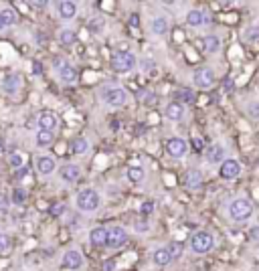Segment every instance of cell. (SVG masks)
I'll use <instances>...</instances> for the list:
<instances>
[{
	"label": "cell",
	"instance_id": "cell-1",
	"mask_svg": "<svg viewBox=\"0 0 259 271\" xmlns=\"http://www.w3.org/2000/svg\"><path fill=\"white\" fill-rule=\"evenodd\" d=\"M227 215H229V219L235 221V223H245V221L251 219V215H253V205H251V200L245 198V196L233 198V200L229 202V207H227Z\"/></svg>",
	"mask_w": 259,
	"mask_h": 271
},
{
	"label": "cell",
	"instance_id": "cell-2",
	"mask_svg": "<svg viewBox=\"0 0 259 271\" xmlns=\"http://www.w3.org/2000/svg\"><path fill=\"white\" fill-rule=\"evenodd\" d=\"M75 207L81 213H95L101 207V196L93 188H83V190H79V194L75 198Z\"/></svg>",
	"mask_w": 259,
	"mask_h": 271
},
{
	"label": "cell",
	"instance_id": "cell-3",
	"mask_svg": "<svg viewBox=\"0 0 259 271\" xmlns=\"http://www.w3.org/2000/svg\"><path fill=\"white\" fill-rule=\"evenodd\" d=\"M99 99L109 108H122L130 101V95L124 87H103L99 93Z\"/></svg>",
	"mask_w": 259,
	"mask_h": 271
},
{
	"label": "cell",
	"instance_id": "cell-4",
	"mask_svg": "<svg viewBox=\"0 0 259 271\" xmlns=\"http://www.w3.org/2000/svg\"><path fill=\"white\" fill-rule=\"evenodd\" d=\"M136 65H138V59H136V55L130 53V51H118V53L112 57V67H114L118 73H128V71H132Z\"/></svg>",
	"mask_w": 259,
	"mask_h": 271
},
{
	"label": "cell",
	"instance_id": "cell-5",
	"mask_svg": "<svg viewBox=\"0 0 259 271\" xmlns=\"http://www.w3.org/2000/svg\"><path fill=\"white\" fill-rule=\"evenodd\" d=\"M213 245H215V239H213V235H211L209 231H199V233H195L193 239H191V247H193V251L199 253V255L209 253V251L213 249Z\"/></svg>",
	"mask_w": 259,
	"mask_h": 271
},
{
	"label": "cell",
	"instance_id": "cell-6",
	"mask_svg": "<svg viewBox=\"0 0 259 271\" xmlns=\"http://www.w3.org/2000/svg\"><path fill=\"white\" fill-rule=\"evenodd\" d=\"M215 81H217V73L211 67H201V69H197L193 73V83L199 89H209V87L215 85Z\"/></svg>",
	"mask_w": 259,
	"mask_h": 271
},
{
	"label": "cell",
	"instance_id": "cell-7",
	"mask_svg": "<svg viewBox=\"0 0 259 271\" xmlns=\"http://www.w3.org/2000/svg\"><path fill=\"white\" fill-rule=\"evenodd\" d=\"M126 243H128V231L124 227L116 225V227L107 229V247L109 249H120Z\"/></svg>",
	"mask_w": 259,
	"mask_h": 271
},
{
	"label": "cell",
	"instance_id": "cell-8",
	"mask_svg": "<svg viewBox=\"0 0 259 271\" xmlns=\"http://www.w3.org/2000/svg\"><path fill=\"white\" fill-rule=\"evenodd\" d=\"M239 174H241V164L235 158H227L219 166V176L223 180H235V178H239Z\"/></svg>",
	"mask_w": 259,
	"mask_h": 271
},
{
	"label": "cell",
	"instance_id": "cell-9",
	"mask_svg": "<svg viewBox=\"0 0 259 271\" xmlns=\"http://www.w3.org/2000/svg\"><path fill=\"white\" fill-rule=\"evenodd\" d=\"M53 65H55V69H59V79H61L63 83H75V81H77V71H75L73 65L63 63V61H59V59H55Z\"/></svg>",
	"mask_w": 259,
	"mask_h": 271
},
{
	"label": "cell",
	"instance_id": "cell-10",
	"mask_svg": "<svg viewBox=\"0 0 259 271\" xmlns=\"http://www.w3.org/2000/svg\"><path fill=\"white\" fill-rule=\"evenodd\" d=\"M59 118L53 114V112H43L39 118H36V126L41 132H55L59 128Z\"/></svg>",
	"mask_w": 259,
	"mask_h": 271
},
{
	"label": "cell",
	"instance_id": "cell-11",
	"mask_svg": "<svg viewBox=\"0 0 259 271\" xmlns=\"http://www.w3.org/2000/svg\"><path fill=\"white\" fill-rule=\"evenodd\" d=\"M187 150H189V144H187V140H182V138H170L168 142H166V152L172 156V158H182L184 154H187Z\"/></svg>",
	"mask_w": 259,
	"mask_h": 271
},
{
	"label": "cell",
	"instance_id": "cell-12",
	"mask_svg": "<svg viewBox=\"0 0 259 271\" xmlns=\"http://www.w3.org/2000/svg\"><path fill=\"white\" fill-rule=\"evenodd\" d=\"M63 267L65 269H81L83 267V255L77 251V249H69L63 253Z\"/></svg>",
	"mask_w": 259,
	"mask_h": 271
},
{
	"label": "cell",
	"instance_id": "cell-13",
	"mask_svg": "<svg viewBox=\"0 0 259 271\" xmlns=\"http://www.w3.org/2000/svg\"><path fill=\"white\" fill-rule=\"evenodd\" d=\"M207 162L209 164H215V166H219V164H223L225 162V146L223 144H219V142H215V144H211L209 148H207Z\"/></svg>",
	"mask_w": 259,
	"mask_h": 271
},
{
	"label": "cell",
	"instance_id": "cell-14",
	"mask_svg": "<svg viewBox=\"0 0 259 271\" xmlns=\"http://www.w3.org/2000/svg\"><path fill=\"white\" fill-rule=\"evenodd\" d=\"M59 176H61V180L73 184V182L79 180V176H81V168H79L77 164H63V166L59 168Z\"/></svg>",
	"mask_w": 259,
	"mask_h": 271
},
{
	"label": "cell",
	"instance_id": "cell-15",
	"mask_svg": "<svg viewBox=\"0 0 259 271\" xmlns=\"http://www.w3.org/2000/svg\"><path fill=\"white\" fill-rule=\"evenodd\" d=\"M57 10H59V16H61L63 20H71V18L77 16L79 6H77V2H73V0H61V2L57 4Z\"/></svg>",
	"mask_w": 259,
	"mask_h": 271
},
{
	"label": "cell",
	"instance_id": "cell-16",
	"mask_svg": "<svg viewBox=\"0 0 259 271\" xmlns=\"http://www.w3.org/2000/svg\"><path fill=\"white\" fill-rule=\"evenodd\" d=\"M18 89H20V77H18L16 73L4 75V79H2V91H4L6 95H14Z\"/></svg>",
	"mask_w": 259,
	"mask_h": 271
},
{
	"label": "cell",
	"instance_id": "cell-17",
	"mask_svg": "<svg viewBox=\"0 0 259 271\" xmlns=\"http://www.w3.org/2000/svg\"><path fill=\"white\" fill-rule=\"evenodd\" d=\"M182 116H184V106L180 101H170L164 108V118L170 122H178V120H182Z\"/></svg>",
	"mask_w": 259,
	"mask_h": 271
},
{
	"label": "cell",
	"instance_id": "cell-18",
	"mask_svg": "<svg viewBox=\"0 0 259 271\" xmlns=\"http://www.w3.org/2000/svg\"><path fill=\"white\" fill-rule=\"evenodd\" d=\"M150 30H152V35L162 37V35H166V32L170 30V20H168L166 16H156V18H152V22H150Z\"/></svg>",
	"mask_w": 259,
	"mask_h": 271
},
{
	"label": "cell",
	"instance_id": "cell-19",
	"mask_svg": "<svg viewBox=\"0 0 259 271\" xmlns=\"http://www.w3.org/2000/svg\"><path fill=\"white\" fill-rule=\"evenodd\" d=\"M36 170L41 176H51L55 172V160L49 156H41L36 158Z\"/></svg>",
	"mask_w": 259,
	"mask_h": 271
},
{
	"label": "cell",
	"instance_id": "cell-20",
	"mask_svg": "<svg viewBox=\"0 0 259 271\" xmlns=\"http://www.w3.org/2000/svg\"><path fill=\"white\" fill-rule=\"evenodd\" d=\"M187 22H189V26H203L209 22V14L205 10H191L187 14Z\"/></svg>",
	"mask_w": 259,
	"mask_h": 271
},
{
	"label": "cell",
	"instance_id": "cell-21",
	"mask_svg": "<svg viewBox=\"0 0 259 271\" xmlns=\"http://www.w3.org/2000/svg\"><path fill=\"white\" fill-rule=\"evenodd\" d=\"M89 241H91V245H95V247H103V245H107V229H103V227H95V229H91V233H89Z\"/></svg>",
	"mask_w": 259,
	"mask_h": 271
},
{
	"label": "cell",
	"instance_id": "cell-22",
	"mask_svg": "<svg viewBox=\"0 0 259 271\" xmlns=\"http://www.w3.org/2000/svg\"><path fill=\"white\" fill-rule=\"evenodd\" d=\"M184 184L191 190H199L203 186V174L199 170H189L187 176H184Z\"/></svg>",
	"mask_w": 259,
	"mask_h": 271
},
{
	"label": "cell",
	"instance_id": "cell-23",
	"mask_svg": "<svg viewBox=\"0 0 259 271\" xmlns=\"http://www.w3.org/2000/svg\"><path fill=\"white\" fill-rule=\"evenodd\" d=\"M219 49H221V39L217 37V35H207V37H203V51L205 53H219Z\"/></svg>",
	"mask_w": 259,
	"mask_h": 271
},
{
	"label": "cell",
	"instance_id": "cell-24",
	"mask_svg": "<svg viewBox=\"0 0 259 271\" xmlns=\"http://www.w3.org/2000/svg\"><path fill=\"white\" fill-rule=\"evenodd\" d=\"M126 176H128L130 182L140 184V182H144V178H146V170H144L142 166H130L128 172H126Z\"/></svg>",
	"mask_w": 259,
	"mask_h": 271
},
{
	"label": "cell",
	"instance_id": "cell-25",
	"mask_svg": "<svg viewBox=\"0 0 259 271\" xmlns=\"http://www.w3.org/2000/svg\"><path fill=\"white\" fill-rule=\"evenodd\" d=\"M152 259H154V263H156V265H168L174 257L170 255V251H168L166 247H160V249H156V251H154Z\"/></svg>",
	"mask_w": 259,
	"mask_h": 271
},
{
	"label": "cell",
	"instance_id": "cell-26",
	"mask_svg": "<svg viewBox=\"0 0 259 271\" xmlns=\"http://www.w3.org/2000/svg\"><path fill=\"white\" fill-rule=\"evenodd\" d=\"M55 142V136H53V132H36L34 134V146L36 148H49L51 144Z\"/></svg>",
	"mask_w": 259,
	"mask_h": 271
},
{
	"label": "cell",
	"instance_id": "cell-27",
	"mask_svg": "<svg viewBox=\"0 0 259 271\" xmlns=\"http://www.w3.org/2000/svg\"><path fill=\"white\" fill-rule=\"evenodd\" d=\"M0 18L4 20V24L6 26H12V24H16V12H14V8L12 6H6V8H2L0 10Z\"/></svg>",
	"mask_w": 259,
	"mask_h": 271
},
{
	"label": "cell",
	"instance_id": "cell-28",
	"mask_svg": "<svg viewBox=\"0 0 259 271\" xmlns=\"http://www.w3.org/2000/svg\"><path fill=\"white\" fill-rule=\"evenodd\" d=\"M87 150H89V142L85 138H75L71 142V152L73 154H85Z\"/></svg>",
	"mask_w": 259,
	"mask_h": 271
},
{
	"label": "cell",
	"instance_id": "cell-29",
	"mask_svg": "<svg viewBox=\"0 0 259 271\" xmlns=\"http://www.w3.org/2000/svg\"><path fill=\"white\" fill-rule=\"evenodd\" d=\"M59 39H61V43H63L65 47H71V45H75V43H77V35H75L73 30H69V28H65V30H61V35H59Z\"/></svg>",
	"mask_w": 259,
	"mask_h": 271
},
{
	"label": "cell",
	"instance_id": "cell-30",
	"mask_svg": "<svg viewBox=\"0 0 259 271\" xmlns=\"http://www.w3.org/2000/svg\"><path fill=\"white\" fill-rule=\"evenodd\" d=\"M10 247H12L10 237H8L6 233H0V257L8 255V253H10Z\"/></svg>",
	"mask_w": 259,
	"mask_h": 271
},
{
	"label": "cell",
	"instance_id": "cell-31",
	"mask_svg": "<svg viewBox=\"0 0 259 271\" xmlns=\"http://www.w3.org/2000/svg\"><path fill=\"white\" fill-rule=\"evenodd\" d=\"M8 164L12 166V168H22V164H24V156H20V154H16V152H12V154H8Z\"/></svg>",
	"mask_w": 259,
	"mask_h": 271
},
{
	"label": "cell",
	"instance_id": "cell-32",
	"mask_svg": "<svg viewBox=\"0 0 259 271\" xmlns=\"http://www.w3.org/2000/svg\"><path fill=\"white\" fill-rule=\"evenodd\" d=\"M195 99V95H193V91L191 89H180L178 91V101L184 106V104H191Z\"/></svg>",
	"mask_w": 259,
	"mask_h": 271
},
{
	"label": "cell",
	"instance_id": "cell-33",
	"mask_svg": "<svg viewBox=\"0 0 259 271\" xmlns=\"http://www.w3.org/2000/svg\"><path fill=\"white\" fill-rule=\"evenodd\" d=\"M247 116H249L251 120H259V101H251V104L247 106Z\"/></svg>",
	"mask_w": 259,
	"mask_h": 271
},
{
	"label": "cell",
	"instance_id": "cell-34",
	"mask_svg": "<svg viewBox=\"0 0 259 271\" xmlns=\"http://www.w3.org/2000/svg\"><path fill=\"white\" fill-rule=\"evenodd\" d=\"M166 249L170 251V255L176 259V257H180V253H182V247L178 245V243H170V245H166Z\"/></svg>",
	"mask_w": 259,
	"mask_h": 271
},
{
	"label": "cell",
	"instance_id": "cell-35",
	"mask_svg": "<svg viewBox=\"0 0 259 271\" xmlns=\"http://www.w3.org/2000/svg\"><path fill=\"white\" fill-rule=\"evenodd\" d=\"M24 198H26V192H22V188H16L14 190V205H22L24 202Z\"/></svg>",
	"mask_w": 259,
	"mask_h": 271
},
{
	"label": "cell",
	"instance_id": "cell-36",
	"mask_svg": "<svg viewBox=\"0 0 259 271\" xmlns=\"http://www.w3.org/2000/svg\"><path fill=\"white\" fill-rule=\"evenodd\" d=\"M134 229H136L138 233H148V231H150V225H148L146 221H136V223H134Z\"/></svg>",
	"mask_w": 259,
	"mask_h": 271
},
{
	"label": "cell",
	"instance_id": "cell-37",
	"mask_svg": "<svg viewBox=\"0 0 259 271\" xmlns=\"http://www.w3.org/2000/svg\"><path fill=\"white\" fill-rule=\"evenodd\" d=\"M10 209V198L6 194H0V213H6Z\"/></svg>",
	"mask_w": 259,
	"mask_h": 271
},
{
	"label": "cell",
	"instance_id": "cell-38",
	"mask_svg": "<svg viewBox=\"0 0 259 271\" xmlns=\"http://www.w3.org/2000/svg\"><path fill=\"white\" fill-rule=\"evenodd\" d=\"M152 211H154V205H152V202H144V205H142V213H144V215H148V213H152Z\"/></svg>",
	"mask_w": 259,
	"mask_h": 271
},
{
	"label": "cell",
	"instance_id": "cell-39",
	"mask_svg": "<svg viewBox=\"0 0 259 271\" xmlns=\"http://www.w3.org/2000/svg\"><path fill=\"white\" fill-rule=\"evenodd\" d=\"M65 211V207L63 205H57V207H51V215H61Z\"/></svg>",
	"mask_w": 259,
	"mask_h": 271
},
{
	"label": "cell",
	"instance_id": "cell-40",
	"mask_svg": "<svg viewBox=\"0 0 259 271\" xmlns=\"http://www.w3.org/2000/svg\"><path fill=\"white\" fill-rule=\"evenodd\" d=\"M249 235H251V239H253V241H259V227H253Z\"/></svg>",
	"mask_w": 259,
	"mask_h": 271
},
{
	"label": "cell",
	"instance_id": "cell-41",
	"mask_svg": "<svg viewBox=\"0 0 259 271\" xmlns=\"http://www.w3.org/2000/svg\"><path fill=\"white\" fill-rule=\"evenodd\" d=\"M16 172H18V174H16V178H24V176H26V172H28V170H26V166H22V168H18V170H16Z\"/></svg>",
	"mask_w": 259,
	"mask_h": 271
},
{
	"label": "cell",
	"instance_id": "cell-42",
	"mask_svg": "<svg viewBox=\"0 0 259 271\" xmlns=\"http://www.w3.org/2000/svg\"><path fill=\"white\" fill-rule=\"evenodd\" d=\"M114 267H116L114 261H105V263H103V271H114Z\"/></svg>",
	"mask_w": 259,
	"mask_h": 271
},
{
	"label": "cell",
	"instance_id": "cell-43",
	"mask_svg": "<svg viewBox=\"0 0 259 271\" xmlns=\"http://www.w3.org/2000/svg\"><path fill=\"white\" fill-rule=\"evenodd\" d=\"M130 24H132V26L140 24V18H138V14H132V16H130Z\"/></svg>",
	"mask_w": 259,
	"mask_h": 271
},
{
	"label": "cell",
	"instance_id": "cell-44",
	"mask_svg": "<svg viewBox=\"0 0 259 271\" xmlns=\"http://www.w3.org/2000/svg\"><path fill=\"white\" fill-rule=\"evenodd\" d=\"M245 37H247V39H249V37H251V39H257V37H259V28H255L253 32H251V30H247V32H245Z\"/></svg>",
	"mask_w": 259,
	"mask_h": 271
},
{
	"label": "cell",
	"instance_id": "cell-45",
	"mask_svg": "<svg viewBox=\"0 0 259 271\" xmlns=\"http://www.w3.org/2000/svg\"><path fill=\"white\" fill-rule=\"evenodd\" d=\"M4 28H6V24H4V20L0 18V30H4Z\"/></svg>",
	"mask_w": 259,
	"mask_h": 271
}]
</instances>
